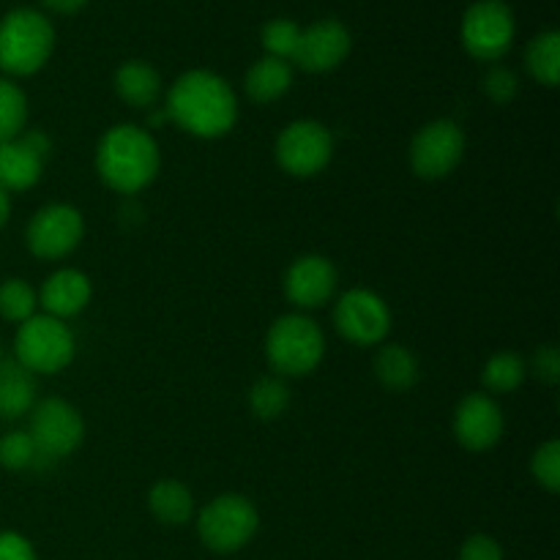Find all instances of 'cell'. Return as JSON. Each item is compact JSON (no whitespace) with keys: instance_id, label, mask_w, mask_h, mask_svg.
Masks as SVG:
<instances>
[{"instance_id":"obj_16","label":"cell","mask_w":560,"mask_h":560,"mask_svg":"<svg viewBox=\"0 0 560 560\" xmlns=\"http://www.w3.org/2000/svg\"><path fill=\"white\" fill-rule=\"evenodd\" d=\"M91 295L93 288L85 273L77 268H58L44 279L42 290H38V306L44 310V315L69 320L91 304Z\"/></svg>"},{"instance_id":"obj_29","label":"cell","mask_w":560,"mask_h":560,"mask_svg":"<svg viewBox=\"0 0 560 560\" xmlns=\"http://www.w3.org/2000/svg\"><path fill=\"white\" fill-rule=\"evenodd\" d=\"M38 463L36 443L27 432L16 430L0 438V465L9 470H27Z\"/></svg>"},{"instance_id":"obj_15","label":"cell","mask_w":560,"mask_h":560,"mask_svg":"<svg viewBox=\"0 0 560 560\" xmlns=\"http://www.w3.org/2000/svg\"><path fill=\"white\" fill-rule=\"evenodd\" d=\"M350 55V33L342 22L320 20L310 27H301L299 49L293 55V63L304 71L323 74L342 63Z\"/></svg>"},{"instance_id":"obj_37","label":"cell","mask_w":560,"mask_h":560,"mask_svg":"<svg viewBox=\"0 0 560 560\" xmlns=\"http://www.w3.org/2000/svg\"><path fill=\"white\" fill-rule=\"evenodd\" d=\"M0 359H3V353H0Z\"/></svg>"},{"instance_id":"obj_8","label":"cell","mask_w":560,"mask_h":560,"mask_svg":"<svg viewBox=\"0 0 560 560\" xmlns=\"http://www.w3.org/2000/svg\"><path fill=\"white\" fill-rule=\"evenodd\" d=\"M85 238V219L69 202H52L33 213L25 230L27 252L38 260H63Z\"/></svg>"},{"instance_id":"obj_33","label":"cell","mask_w":560,"mask_h":560,"mask_svg":"<svg viewBox=\"0 0 560 560\" xmlns=\"http://www.w3.org/2000/svg\"><path fill=\"white\" fill-rule=\"evenodd\" d=\"M530 370H534V375L539 377L541 383H547V386H556L560 381V353L556 345H545V348H539V353L534 355V364H530Z\"/></svg>"},{"instance_id":"obj_9","label":"cell","mask_w":560,"mask_h":560,"mask_svg":"<svg viewBox=\"0 0 560 560\" xmlns=\"http://www.w3.org/2000/svg\"><path fill=\"white\" fill-rule=\"evenodd\" d=\"M334 156V137L317 120H293L277 137V162L293 178H315Z\"/></svg>"},{"instance_id":"obj_3","label":"cell","mask_w":560,"mask_h":560,"mask_svg":"<svg viewBox=\"0 0 560 560\" xmlns=\"http://www.w3.org/2000/svg\"><path fill=\"white\" fill-rule=\"evenodd\" d=\"M55 49L52 22L36 9H14L0 20V69L27 77L44 69Z\"/></svg>"},{"instance_id":"obj_35","label":"cell","mask_w":560,"mask_h":560,"mask_svg":"<svg viewBox=\"0 0 560 560\" xmlns=\"http://www.w3.org/2000/svg\"><path fill=\"white\" fill-rule=\"evenodd\" d=\"M42 3L55 14H77V11L85 9L88 0H42Z\"/></svg>"},{"instance_id":"obj_1","label":"cell","mask_w":560,"mask_h":560,"mask_svg":"<svg viewBox=\"0 0 560 560\" xmlns=\"http://www.w3.org/2000/svg\"><path fill=\"white\" fill-rule=\"evenodd\" d=\"M164 113L186 135L217 140L233 131L238 120V98L224 77L208 69H191L173 82Z\"/></svg>"},{"instance_id":"obj_13","label":"cell","mask_w":560,"mask_h":560,"mask_svg":"<svg viewBox=\"0 0 560 560\" xmlns=\"http://www.w3.org/2000/svg\"><path fill=\"white\" fill-rule=\"evenodd\" d=\"M454 438L468 452H490L506 430L501 405L490 394H468L454 410Z\"/></svg>"},{"instance_id":"obj_10","label":"cell","mask_w":560,"mask_h":560,"mask_svg":"<svg viewBox=\"0 0 560 560\" xmlns=\"http://www.w3.org/2000/svg\"><path fill=\"white\" fill-rule=\"evenodd\" d=\"M514 33V14L503 0H479L463 16V44L476 60H501L512 49Z\"/></svg>"},{"instance_id":"obj_21","label":"cell","mask_w":560,"mask_h":560,"mask_svg":"<svg viewBox=\"0 0 560 560\" xmlns=\"http://www.w3.org/2000/svg\"><path fill=\"white\" fill-rule=\"evenodd\" d=\"M290 85H293V66L288 60L271 58V55L252 63L244 80L246 96L257 104L277 102L290 91Z\"/></svg>"},{"instance_id":"obj_23","label":"cell","mask_w":560,"mask_h":560,"mask_svg":"<svg viewBox=\"0 0 560 560\" xmlns=\"http://www.w3.org/2000/svg\"><path fill=\"white\" fill-rule=\"evenodd\" d=\"M525 66L539 85L556 88L560 80V33L545 31L530 38L525 49Z\"/></svg>"},{"instance_id":"obj_17","label":"cell","mask_w":560,"mask_h":560,"mask_svg":"<svg viewBox=\"0 0 560 560\" xmlns=\"http://www.w3.org/2000/svg\"><path fill=\"white\" fill-rule=\"evenodd\" d=\"M44 162L47 159L33 151L22 135L9 142H0V189H5L9 195L33 189L42 180Z\"/></svg>"},{"instance_id":"obj_14","label":"cell","mask_w":560,"mask_h":560,"mask_svg":"<svg viewBox=\"0 0 560 560\" xmlns=\"http://www.w3.org/2000/svg\"><path fill=\"white\" fill-rule=\"evenodd\" d=\"M337 282V266L328 257L304 255L293 260V266L284 273V295L299 310H317L334 299Z\"/></svg>"},{"instance_id":"obj_22","label":"cell","mask_w":560,"mask_h":560,"mask_svg":"<svg viewBox=\"0 0 560 560\" xmlns=\"http://www.w3.org/2000/svg\"><path fill=\"white\" fill-rule=\"evenodd\" d=\"M372 370H375L377 383L383 388L397 394L410 392L416 381H419V359L408 348H402V345H383L375 353Z\"/></svg>"},{"instance_id":"obj_24","label":"cell","mask_w":560,"mask_h":560,"mask_svg":"<svg viewBox=\"0 0 560 560\" xmlns=\"http://www.w3.org/2000/svg\"><path fill=\"white\" fill-rule=\"evenodd\" d=\"M528 377V364L517 353H495L481 370V383L492 394H512Z\"/></svg>"},{"instance_id":"obj_6","label":"cell","mask_w":560,"mask_h":560,"mask_svg":"<svg viewBox=\"0 0 560 560\" xmlns=\"http://www.w3.org/2000/svg\"><path fill=\"white\" fill-rule=\"evenodd\" d=\"M77 342L66 320L49 315H33L16 331L14 359L33 375H55L74 361Z\"/></svg>"},{"instance_id":"obj_7","label":"cell","mask_w":560,"mask_h":560,"mask_svg":"<svg viewBox=\"0 0 560 560\" xmlns=\"http://www.w3.org/2000/svg\"><path fill=\"white\" fill-rule=\"evenodd\" d=\"M27 435L36 443L38 459H63L82 446L85 421L71 402L49 397L33 405Z\"/></svg>"},{"instance_id":"obj_20","label":"cell","mask_w":560,"mask_h":560,"mask_svg":"<svg viewBox=\"0 0 560 560\" xmlns=\"http://www.w3.org/2000/svg\"><path fill=\"white\" fill-rule=\"evenodd\" d=\"M148 509L162 525L180 528L195 517V495L184 481L162 479L148 492Z\"/></svg>"},{"instance_id":"obj_18","label":"cell","mask_w":560,"mask_h":560,"mask_svg":"<svg viewBox=\"0 0 560 560\" xmlns=\"http://www.w3.org/2000/svg\"><path fill=\"white\" fill-rule=\"evenodd\" d=\"M115 93L135 109H153L162 98V77L145 60H126L115 71Z\"/></svg>"},{"instance_id":"obj_30","label":"cell","mask_w":560,"mask_h":560,"mask_svg":"<svg viewBox=\"0 0 560 560\" xmlns=\"http://www.w3.org/2000/svg\"><path fill=\"white\" fill-rule=\"evenodd\" d=\"M530 474H534L536 485L545 487L547 492L560 490V443L547 441L530 457Z\"/></svg>"},{"instance_id":"obj_27","label":"cell","mask_w":560,"mask_h":560,"mask_svg":"<svg viewBox=\"0 0 560 560\" xmlns=\"http://www.w3.org/2000/svg\"><path fill=\"white\" fill-rule=\"evenodd\" d=\"M27 98L20 85L0 77V142H9L25 131Z\"/></svg>"},{"instance_id":"obj_12","label":"cell","mask_w":560,"mask_h":560,"mask_svg":"<svg viewBox=\"0 0 560 560\" xmlns=\"http://www.w3.org/2000/svg\"><path fill=\"white\" fill-rule=\"evenodd\" d=\"M334 326L348 342L370 348V345H381L392 331V310L372 290L353 288L339 295L334 306Z\"/></svg>"},{"instance_id":"obj_4","label":"cell","mask_w":560,"mask_h":560,"mask_svg":"<svg viewBox=\"0 0 560 560\" xmlns=\"http://www.w3.org/2000/svg\"><path fill=\"white\" fill-rule=\"evenodd\" d=\"M326 337L312 317L284 315L266 334V359L279 377H304L320 366Z\"/></svg>"},{"instance_id":"obj_2","label":"cell","mask_w":560,"mask_h":560,"mask_svg":"<svg viewBox=\"0 0 560 560\" xmlns=\"http://www.w3.org/2000/svg\"><path fill=\"white\" fill-rule=\"evenodd\" d=\"M162 153L148 129L118 124L96 145V173L118 195H137L156 180Z\"/></svg>"},{"instance_id":"obj_34","label":"cell","mask_w":560,"mask_h":560,"mask_svg":"<svg viewBox=\"0 0 560 560\" xmlns=\"http://www.w3.org/2000/svg\"><path fill=\"white\" fill-rule=\"evenodd\" d=\"M0 560H38L31 541L16 530H0Z\"/></svg>"},{"instance_id":"obj_19","label":"cell","mask_w":560,"mask_h":560,"mask_svg":"<svg viewBox=\"0 0 560 560\" xmlns=\"http://www.w3.org/2000/svg\"><path fill=\"white\" fill-rule=\"evenodd\" d=\"M36 375L16 359H0V416L20 419L36 405Z\"/></svg>"},{"instance_id":"obj_26","label":"cell","mask_w":560,"mask_h":560,"mask_svg":"<svg viewBox=\"0 0 560 560\" xmlns=\"http://www.w3.org/2000/svg\"><path fill=\"white\" fill-rule=\"evenodd\" d=\"M38 293L25 279H5L0 284V317L9 323H25L36 315Z\"/></svg>"},{"instance_id":"obj_11","label":"cell","mask_w":560,"mask_h":560,"mask_svg":"<svg viewBox=\"0 0 560 560\" xmlns=\"http://www.w3.org/2000/svg\"><path fill=\"white\" fill-rule=\"evenodd\" d=\"M465 156V131L454 120H432L410 142V167L419 178L441 180L459 167Z\"/></svg>"},{"instance_id":"obj_28","label":"cell","mask_w":560,"mask_h":560,"mask_svg":"<svg viewBox=\"0 0 560 560\" xmlns=\"http://www.w3.org/2000/svg\"><path fill=\"white\" fill-rule=\"evenodd\" d=\"M301 27L293 20H271L262 27V47L271 58L279 60H293L295 49H299Z\"/></svg>"},{"instance_id":"obj_32","label":"cell","mask_w":560,"mask_h":560,"mask_svg":"<svg viewBox=\"0 0 560 560\" xmlns=\"http://www.w3.org/2000/svg\"><path fill=\"white\" fill-rule=\"evenodd\" d=\"M457 560H503V550L492 536L474 534L463 541Z\"/></svg>"},{"instance_id":"obj_36","label":"cell","mask_w":560,"mask_h":560,"mask_svg":"<svg viewBox=\"0 0 560 560\" xmlns=\"http://www.w3.org/2000/svg\"><path fill=\"white\" fill-rule=\"evenodd\" d=\"M9 217H11V195L5 189H0V230L9 224Z\"/></svg>"},{"instance_id":"obj_5","label":"cell","mask_w":560,"mask_h":560,"mask_svg":"<svg viewBox=\"0 0 560 560\" xmlns=\"http://www.w3.org/2000/svg\"><path fill=\"white\" fill-rule=\"evenodd\" d=\"M257 528H260L257 506L238 492H224L213 498L197 514V536L208 550L219 556H233L244 550L255 539Z\"/></svg>"},{"instance_id":"obj_31","label":"cell","mask_w":560,"mask_h":560,"mask_svg":"<svg viewBox=\"0 0 560 560\" xmlns=\"http://www.w3.org/2000/svg\"><path fill=\"white\" fill-rule=\"evenodd\" d=\"M485 93L490 96V102L509 104L520 93L517 74L506 66H492L485 77Z\"/></svg>"},{"instance_id":"obj_25","label":"cell","mask_w":560,"mask_h":560,"mask_svg":"<svg viewBox=\"0 0 560 560\" xmlns=\"http://www.w3.org/2000/svg\"><path fill=\"white\" fill-rule=\"evenodd\" d=\"M290 408V388L284 377L266 375L249 388V410L262 421L282 419Z\"/></svg>"}]
</instances>
